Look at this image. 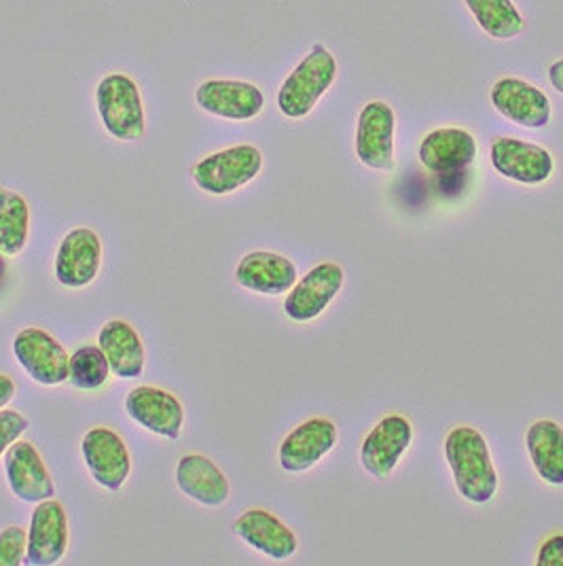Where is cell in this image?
I'll list each match as a JSON object with an SVG mask.
<instances>
[{
  "label": "cell",
  "instance_id": "obj_1",
  "mask_svg": "<svg viewBox=\"0 0 563 566\" xmlns=\"http://www.w3.org/2000/svg\"><path fill=\"white\" fill-rule=\"evenodd\" d=\"M445 459L456 489L470 503H487L498 492V473L486 438L472 427H456L445 439Z\"/></svg>",
  "mask_w": 563,
  "mask_h": 566
},
{
  "label": "cell",
  "instance_id": "obj_2",
  "mask_svg": "<svg viewBox=\"0 0 563 566\" xmlns=\"http://www.w3.org/2000/svg\"><path fill=\"white\" fill-rule=\"evenodd\" d=\"M337 62L333 53L316 45L304 62L284 81L278 92V108L290 119H301L314 111L318 101L333 87Z\"/></svg>",
  "mask_w": 563,
  "mask_h": 566
},
{
  "label": "cell",
  "instance_id": "obj_19",
  "mask_svg": "<svg viewBox=\"0 0 563 566\" xmlns=\"http://www.w3.org/2000/svg\"><path fill=\"white\" fill-rule=\"evenodd\" d=\"M235 281L258 295H282L297 283V265L278 253L255 251L240 261Z\"/></svg>",
  "mask_w": 563,
  "mask_h": 566
},
{
  "label": "cell",
  "instance_id": "obj_32",
  "mask_svg": "<svg viewBox=\"0 0 563 566\" xmlns=\"http://www.w3.org/2000/svg\"><path fill=\"white\" fill-rule=\"evenodd\" d=\"M4 272H7V261H4V258H2V253H0V281H2Z\"/></svg>",
  "mask_w": 563,
  "mask_h": 566
},
{
  "label": "cell",
  "instance_id": "obj_21",
  "mask_svg": "<svg viewBox=\"0 0 563 566\" xmlns=\"http://www.w3.org/2000/svg\"><path fill=\"white\" fill-rule=\"evenodd\" d=\"M177 484L184 496L205 507H221L230 499V480L202 454H187L177 467Z\"/></svg>",
  "mask_w": 563,
  "mask_h": 566
},
{
  "label": "cell",
  "instance_id": "obj_14",
  "mask_svg": "<svg viewBox=\"0 0 563 566\" xmlns=\"http://www.w3.org/2000/svg\"><path fill=\"white\" fill-rule=\"evenodd\" d=\"M4 471L11 492L24 503H41L53 499L52 473L39 450L30 441H15L4 452Z\"/></svg>",
  "mask_w": 563,
  "mask_h": 566
},
{
  "label": "cell",
  "instance_id": "obj_6",
  "mask_svg": "<svg viewBox=\"0 0 563 566\" xmlns=\"http://www.w3.org/2000/svg\"><path fill=\"white\" fill-rule=\"evenodd\" d=\"M81 452L92 478L100 486L110 492L124 489L131 471V457L119 433L106 427H94L83 436Z\"/></svg>",
  "mask_w": 563,
  "mask_h": 566
},
{
  "label": "cell",
  "instance_id": "obj_5",
  "mask_svg": "<svg viewBox=\"0 0 563 566\" xmlns=\"http://www.w3.org/2000/svg\"><path fill=\"white\" fill-rule=\"evenodd\" d=\"M13 355L28 376L43 387H57L68 380L71 355L52 334L43 329L28 327L15 335Z\"/></svg>",
  "mask_w": 563,
  "mask_h": 566
},
{
  "label": "cell",
  "instance_id": "obj_12",
  "mask_svg": "<svg viewBox=\"0 0 563 566\" xmlns=\"http://www.w3.org/2000/svg\"><path fill=\"white\" fill-rule=\"evenodd\" d=\"M491 166L504 179L517 180L523 185H540L551 179L555 170L553 155L544 147L519 138H496L489 151Z\"/></svg>",
  "mask_w": 563,
  "mask_h": 566
},
{
  "label": "cell",
  "instance_id": "obj_18",
  "mask_svg": "<svg viewBox=\"0 0 563 566\" xmlns=\"http://www.w3.org/2000/svg\"><path fill=\"white\" fill-rule=\"evenodd\" d=\"M233 533L242 541H246L256 552L276 558V560H286L290 558L299 543L295 533L276 517L265 510H248L240 515L233 524Z\"/></svg>",
  "mask_w": 563,
  "mask_h": 566
},
{
  "label": "cell",
  "instance_id": "obj_15",
  "mask_svg": "<svg viewBox=\"0 0 563 566\" xmlns=\"http://www.w3.org/2000/svg\"><path fill=\"white\" fill-rule=\"evenodd\" d=\"M128 416L142 429L159 438L177 441L184 424V410L179 399L163 388H134L126 399Z\"/></svg>",
  "mask_w": 563,
  "mask_h": 566
},
{
  "label": "cell",
  "instance_id": "obj_24",
  "mask_svg": "<svg viewBox=\"0 0 563 566\" xmlns=\"http://www.w3.org/2000/svg\"><path fill=\"white\" fill-rule=\"evenodd\" d=\"M30 232V208L15 191L0 187V253L15 258L24 251Z\"/></svg>",
  "mask_w": 563,
  "mask_h": 566
},
{
  "label": "cell",
  "instance_id": "obj_7",
  "mask_svg": "<svg viewBox=\"0 0 563 566\" xmlns=\"http://www.w3.org/2000/svg\"><path fill=\"white\" fill-rule=\"evenodd\" d=\"M343 281L346 274L341 265L331 261L316 265L288 291L284 302L286 316L295 323H309L318 318L339 295V291L343 289Z\"/></svg>",
  "mask_w": 563,
  "mask_h": 566
},
{
  "label": "cell",
  "instance_id": "obj_9",
  "mask_svg": "<svg viewBox=\"0 0 563 566\" xmlns=\"http://www.w3.org/2000/svg\"><path fill=\"white\" fill-rule=\"evenodd\" d=\"M396 115L390 104L375 101L360 111L357 126V155L367 168L392 170L394 159Z\"/></svg>",
  "mask_w": 563,
  "mask_h": 566
},
{
  "label": "cell",
  "instance_id": "obj_31",
  "mask_svg": "<svg viewBox=\"0 0 563 566\" xmlns=\"http://www.w3.org/2000/svg\"><path fill=\"white\" fill-rule=\"evenodd\" d=\"M549 81H551V85L563 94V60H557L555 64H551V69H549Z\"/></svg>",
  "mask_w": 563,
  "mask_h": 566
},
{
  "label": "cell",
  "instance_id": "obj_11",
  "mask_svg": "<svg viewBox=\"0 0 563 566\" xmlns=\"http://www.w3.org/2000/svg\"><path fill=\"white\" fill-rule=\"evenodd\" d=\"M103 265V240L87 228L66 233L55 255V279L68 289L94 283Z\"/></svg>",
  "mask_w": 563,
  "mask_h": 566
},
{
  "label": "cell",
  "instance_id": "obj_27",
  "mask_svg": "<svg viewBox=\"0 0 563 566\" xmlns=\"http://www.w3.org/2000/svg\"><path fill=\"white\" fill-rule=\"evenodd\" d=\"M28 533L20 526H7L0 533V566H20L26 560Z\"/></svg>",
  "mask_w": 563,
  "mask_h": 566
},
{
  "label": "cell",
  "instance_id": "obj_26",
  "mask_svg": "<svg viewBox=\"0 0 563 566\" xmlns=\"http://www.w3.org/2000/svg\"><path fill=\"white\" fill-rule=\"evenodd\" d=\"M110 365L100 346H83L71 355L68 382L78 390H98L108 382Z\"/></svg>",
  "mask_w": 563,
  "mask_h": 566
},
{
  "label": "cell",
  "instance_id": "obj_20",
  "mask_svg": "<svg viewBox=\"0 0 563 566\" xmlns=\"http://www.w3.org/2000/svg\"><path fill=\"white\" fill-rule=\"evenodd\" d=\"M477 157V140L461 128L431 132L419 145V161L435 175H449L468 168Z\"/></svg>",
  "mask_w": 563,
  "mask_h": 566
},
{
  "label": "cell",
  "instance_id": "obj_8",
  "mask_svg": "<svg viewBox=\"0 0 563 566\" xmlns=\"http://www.w3.org/2000/svg\"><path fill=\"white\" fill-rule=\"evenodd\" d=\"M68 549V517L62 503L47 499L36 503L28 531V565H57Z\"/></svg>",
  "mask_w": 563,
  "mask_h": 566
},
{
  "label": "cell",
  "instance_id": "obj_10",
  "mask_svg": "<svg viewBox=\"0 0 563 566\" xmlns=\"http://www.w3.org/2000/svg\"><path fill=\"white\" fill-rule=\"evenodd\" d=\"M413 441V427L405 416H385L364 438L360 448V463L373 478H387Z\"/></svg>",
  "mask_w": 563,
  "mask_h": 566
},
{
  "label": "cell",
  "instance_id": "obj_25",
  "mask_svg": "<svg viewBox=\"0 0 563 566\" xmlns=\"http://www.w3.org/2000/svg\"><path fill=\"white\" fill-rule=\"evenodd\" d=\"M470 13L493 39H512L523 30V18L512 0H466Z\"/></svg>",
  "mask_w": 563,
  "mask_h": 566
},
{
  "label": "cell",
  "instance_id": "obj_13",
  "mask_svg": "<svg viewBox=\"0 0 563 566\" xmlns=\"http://www.w3.org/2000/svg\"><path fill=\"white\" fill-rule=\"evenodd\" d=\"M195 101L205 113L230 122H251L265 106V96L256 85L227 78L202 83Z\"/></svg>",
  "mask_w": 563,
  "mask_h": 566
},
{
  "label": "cell",
  "instance_id": "obj_28",
  "mask_svg": "<svg viewBox=\"0 0 563 566\" xmlns=\"http://www.w3.org/2000/svg\"><path fill=\"white\" fill-rule=\"evenodd\" d=\"M28 420L15 410H0V457L26 433Z\"/></svg>",
  "mask_w": 563,
  "mask_h": 566
},
{
  "label": "cell",
  "instance_id": "obj_22",
  "mask_svg": "<svg viewBox=\"0 0 563 566\" xmlns=\"http://www.w3.org/2000/svg\"><path fill=\"white\" fill-rule=\"evenodd\" d=\"M98 346L103 348L110 371L121 380L140 378L145 371L147 350L138 332L126 321H108L98 335Z\"/></svg>",
  "mask_w": 563,
  "mask_h": 566
},
{
  "label": "cell",
  "instance_id": "obj_4",
  "mask_svg": "<svg viewBox=\"0 0 563 566\" xmlns=\"http://www.w3.org/2000/svg\"><path fill=\"white\" fill-rule=\"evenodd\" d=\"M261 168L263 154L255 145H235L202 159L193 168V180L210 196H227L255 180Z\"/></svg>",
  "mask_w": 563,
  "mask_h": 566
},
{
  "label": "cell",
  "instance_id": "obj_17",
  "mask_svg": "<svg viewBox=\"0 0 563 566\" xmlns=\"http://www.w3.org/2000/svg\"><path fill=\"white\" fill-rule=\"evenodd\" d=\"M491 104L509 122L523 128H544L551 122V101L521 78H500L491 87Z\"/></svg>",
  "mask_w": 563,
  "mask_h": 566
},
{
  "label": "cell",
  "instance_id": "obj_30",
  "mask_svg": "<svg viewBox=\"0 0 563 566\" xmlns=\"http://www.w3.org/2000/svg\"><path fill=\"white\" fill-rule=\"evenodd\" d=\"M13 397H15V382H13L9 376L0 374V410H2Z\"/></svg>",
  "mask_w": 563,
  "mask_h": 566
},
{
  "label": "cell",
  "instance_id": "obj_29",
  "mask_svg": "<svg viewBox=\"0 0 563 566\" xmlns=\"http://www.w3.org/2000/svg\"><path fill=\"white\" fill-rule=\"evenodd\" d=\"M538 566H563V535H553L542 543L537 558Z\"/></svg>",
  "mask_w": 563,
  "mask_h": 566
},
{
  "label": "cell",
  "instance_id": "obj_3",
  "mask_svg": "<svg viewBox=\"0 0 563 566\" xmlns=\"http://www.w3.org/2000/svg\"><path fill=\"white\" fill-rule=\"evenodd\" d=\"M96 106L113 138L131 143L145 136V106L134 78L121 73L104 77L96 87Z\"/></svg>",
  "mask_w": 563,
  "mask_h": 566
},
{
  "label": "cell",
  "instance_id": "obj_23",
  "mask_svg": "<svg viewBox=\"0 0 563 566\" xmlns=\"http://www.w3.org/2000/svg\"><path fill=\"white\" fill-rule=\"evenodd\" d=\"M525 446L538 475L553 486H563V427L555 420H538L525 436Z\"/></svg>",
  "mask_w": 563,
  "mask_h": 566
},
{
  "label": "cell",
  "instance_id": "obj_16",
  "mask_svg": "<svg viewBox=\"0 0 563 566\" xmlns=\"http://www.w3.org/2000/svg\"><path fill=\"white\" fill-rule=\"evenodd\" d=\"M337 443V427L329 418H309L290 431L280 446V467L288 473H304L320 463Z\"/></svg>",
  "mask_w": 563,
  "mask_h": 566
}]
</instances>
